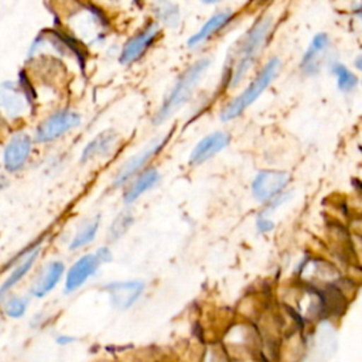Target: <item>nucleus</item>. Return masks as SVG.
Segmentation results:
<instances>
[{"label":"nucleus","instance_id":"4468645a","mask_svg":"<svg viewBox=\"0 0 362 362\" xmlns=\"http://www.w3.org/2000/svg\"><path fill=\"white\" fill-rule=\"evenodd\" d=\"M229 144V134L221 130L212 132L202 137L192 148L189 154V164L199 165L206 160L212 158L215 154L222 151Z\"/></svg>","mask_w":362,"mask_h":362},{"label":"nucleus","instance_id":"0eeeda50","mask_svg":"<svg viewBox=\"0 0 362 362\" xmlns=\"http://www.w3.org/2000/svg\"><path fill=\"white\" fill-rule=\"evenodd\" d=\"M329 45V35L327 33H317L303 54L300 61V71L307 76L317 75L322 69L324 64L328 62Z\"/></svg>","mask_w":362,"mask_h":362},{"label":"nucleus","instance_id":"c756f323","mask_svg":"<svg viewBox=\"0 0 362 362\" xmlns=\"http://www.w3.org/2000/svg\"><path fill=\"white\" fill-rule=\"evenodd\" d=\"M204 4H216V3H219V1H222V0H201Z\"/></svg>","mask_w":362,"mask_h":362},{"label":"nucleus","instance_id":"6ab92c4d","mask_svg":"<svg viewBox=\"0 0 362 362\" xmlns=\"http://www.w3.org/2000/svg\"><path fill=\"white\" fill-rule=\"evenodd\" d=\"M40 255V246L31 249L25 257L14 267V270L8 274V277L4 280V283L0 286V300H3V297L31 270L33 264L35 263L37 257Z\"/></svg>","mask_w":362,"mask_h":362},{"label":"nucleus","instance_id":"f8f14e48","mask_svg":"<svg viewBox=\"0 0 362 362\" xmlns=\"http://www.w3.org/2000/svg\"><path fill=\"white\" fill-rule=\"evenodd\" d=\"M105 290L109 293L112 305L119 311H124L139 300L144 290V283L140 280L113 281L106 284Z\"/></svg>","mask_w":362,"mask_h":362},{"label":"nucleus","instance_id":"20e7f679","mask_svg":"<svg viewBox=\"0 0 362 362\" xmlns=\"http://www.w3.org/2000/svg\"><path fill=\"white\" fill-rule=\"evenodd\" d=\"M68 25L81 41L89 45L103 41L105 23L102 14L92 7H83L71 14L68 18Z\"/></svg>","mask_w":362,"mask_h":362},{"label":"nucleus","instance_id":"7ed1b4c3","mask_svg":"<svg viewBox=\"0 0 362 362\" xmlns=\"http://www.w3.org/2000/svg\"><path fill=\"white\" fill-rule=\"evenodd\" d=\"M281 68V61L279 57H272L259 71V74L252 79V82L233 99H230L219 113L222 122H229L240 116L259 96L270 86L276 75Z\"/></svg>","mask_w":362,"mask_h":362},{"label":"nucleus","instance_id":"f3484780","mask_svg":"<svg viewBox=\"0 0 362 362\" xmlns=\"http://www.w3.org/2000/svg\"><path fill=\"white\" fill-rule=\"evenodd\" d=\"M116 141H117V136L112 130H106V132L98 134L95 139H92L85 146L82 156H81V163H86L96 157H103V156L110 154Z\"/></svg>","mask_w":362,"mask_h":362},{"label":"nucleus","instance_id":"f257e3e1","mask_svg":"<svg viewBox=\"0 0 362 362\" xmlns=\"http://www.w3.org/2000/svg\"><path fill=\"white\" fill-rule=\"evenodd\" d=\"M272 25L273 18L262 16L235 42L225 66V88L228 90L238 88L247 78L267 41Z\"/></svg>","mask_w":362,"mask_h":362},{"label":"nucleus","instance_id":"dca6fc26","mask_svg":"<svg viewBox=\"0 0 362 362\" xmlns=\"http://www.w3.org/2000/svg\"><path fill=\"white\" fill-rule=\"evenodd\" d=\"M64 270H65V264L61 260L49 262L33 283L31 294L35 298L45 297L58 284V281L64 274Z\"/></svg>","mask_w":362,"mask_h":362},{"label":"nucleus","instance_id":"423d86ee","mask_svg":"<svg viewBox=\"0 0 362 362\" xmlns=\"http://www.w3.org/2000/svg\"><path fill=\"white\" fill-rule=\"evenodd\" d=\"M30 109V99L24 88L16 81L0 82V112L8 119L21 117Z\"/></svg>","mask_w":362,"mask_h":362},{"label":"nucleus","instance_id":"1a4fd4ad","mask_svg":"<svg viewBox=\"0 0 362 362\" xmlns=\"http://www.w3.org/2000/svg\"><path fill=\"white\" fill-rule=\"evenodd\" d=\"M158 34H160V25L156 21L147 24L139 34L132 37L123 45V48L119 54L120 64L129 65V64H133L134 61H137L146 52V49L154 42V40L158 37Z\"/></svg>","mask_w":362,"mask_h":362},{"label":"nucleus","instance_id":"a211bd4d","mask_svg":"<svg viewBox=\"0 0 362 362\" xmlns=\"http://www.w3.org/2000/svg\"><path fill=\"white\" fill-rule=\"evenodd\" d=\"M151 13L158 25L175 28L181 23V10L171 0H151Z\"/></svg>","mask_w":362,"mask_h":362},{"label":"nucleus","instance_id":"6e6552de","mask_svg":"<svg viewBox=\"0 0 362 362\" xmlns=\"http://www.w3.org/2000/svg\"><path fill=\"white\" fill-rule=\"evenodd\" d=\"M288 180V174L283 171H260L252 182V194L257 201L269 202L283 191Z\"/></svg>","mask_w":362,"mask_h":362},{"label":"nucleus","instance_id":"2eb2a0df","mask_svg":"<svg viewBox=\"0 0 362 362\" xmlns=\"http://www.w3.org/2000/svg\"><path fill=\"white\" fill-rule=\"evenodd\" d=\"M233 17V11L232 10H219L216 13H214L202 25L198 31H195L192 35L188 37L185 45L189 49H197L198 47H201L204 42H206L215 33H218L219 30H222Z\"/></svg>","mask_w":362,"mask_h":362},{"label":"nucleus","instance_id":"ddd939ff","mask_svg":"<svg viewBox=\"0 0 362 362\" xmlns=\"http://www.w3.org/2000/svg\"><path fill=\"white\" fill-rule=\"evenodd\" d=\"M99 264L100 263L96 259L95 253H88L76 259L66 273L64 293L68 294L78 290L89 277H92L96 273Z\"/></svg>","mask_w":362,"mask_h":362},{"label":"nucleus","instance_id":"bb28decb","mask_svg":"<svg viewBox=\"0 0 362 362\" xmlns=\"http://www.w3.org/2000/svg\"><path fill=\"white\" fill-rule=\"evenodd\" d=\"M75 341V338L74 337H71V335H58L57 338H55V342L59 345V346H66V345H71L72 342Z\"/></svg>","mask_w":362,"mask_h":362},{"label":"nucleus","instance_id":"412c9836","mask_svg":"<svg viewBox=\"0 0 362 362\" xmlns=\"http://www.w3.org/2000/svg\"><path fill=\"white\" fill-rule=\"evenodd\" d=\"M329 71L337 78V86L342 93H351L356 89L359 83V78L355 72H352L349 68H346L341 62H329Z\"/></svg>","mask_w":362,"mask_h":362},{"label":"nucleus","instance_id":"7c9ffc66","mask_svg":"<svg viewBox=\"0 0 362 362\" xmlns=\"http://www.w3.org/2000/svg\"><path fill=\"white\" fill-rule=\"evenodd\" d=\"M1 182H3V180H1V177H0V187H1Z\"/></svg>","mask_w":362,"mask_h":362},{"label":"nucleus","instance_id":"f03ea898","mask_svg":"<svg viewBox=\"0 0 362 362\" xmlns=\"http://www.w3.org/2000/svg\"><path fill=\"white\" fill-rule=\"evenodd\" d=\"M212 59L209 57H202L194 61L188 68L182 71V74L177 78L173 88L168 90L167 96L164 98L161 106L156 112L153 117V123L156 126L168 120L175 112H178L194 95L195 88L201 82V78L211 66Z\"/></svg>","mask_w":362,"mask_h":362},{"label":"nucleus","instance_id":"a878e982","mask_svg":"<svg viewBox=\"0 0 362 362\" xmlns=\"http://www.w3.org/2000/svg\"><path fill=\"white\" fill-rule=\"evenodd\" d=\"M256 226H257L259 232H269V230H272L274 228V223L270 219H267V218L259 216L257 221H256Z\"/></svg>","mask_w":362,"mask_h":362},{"label":"nucleus","instance_id":"39448f33","mask_svg":"<svg viewBox=\"0 0 362 362\" xmlns=\"http://www.w3.org/2000/svg\"><path fill=\"white\" fill-rule=\"evenodd\" d=\"M82 122V117L78 112L62 109L51 116H48L35 130V140L38 143H49L61 137L66 132L78 127Z\"/></svg>","mask_w":362,"mask_h":362},{"label":"nucleus","instance_id":"c85d7f7f","mask_svg":"<svg viewBox=\"0 0 362 362\" xmlns=\"http://www.w3.org/2000/svg\"><path fill=\"white\" fill-rule=\"evenodd\" d=\"M354 66H355V69L356 71H361V74H362V55H358L355 59H354ZM361 85H362V76H361Z\"/></svg>","mask_w":362,"mask_h":362},{"label":"nucleus","instance_id":"393cba45","mask_svg":"<svg viewBox=\"0 0 362 362\" xmlns=\"http://www.w3.org/2000/svg\"><path fill=\"white\" fill-rule=\"evenodd\" d=\"M95 256H96V259L99 260V263H107V262H110L112 260V252H110V249L107 247V246H102V247H99L98 249V252L95 253Z\"/></svg>","mask_w":362,"mask_h":362},{"label":"nucleus","instance_id":"5701e85b","mask_svg":"<svg viewBox=\"0 0 362 362\" xmlns=\"http://www.w3.org/2000/svg\"><path fill=\"white\" fill-rule=\"evenodd\" d=\"M28 307V300L21 296H13L4 301L3 310L7 317L10 318H20L25 314V310Z\"/></svg>","mask_w":362,"mask_h":362},{"label":"nucleus","instance_id":"9b49d317","mask_svg":"<svg viewBox=\"0 0 362 362\" xmlns=\"http://www.w3.org/2000/svg\"><path fill=\"white\" fill-rule=\"evenodd\" d=\"M167 137H156L154 140H151L143 150H140L137 154L132 156L117 171L113 184L116 187L124 184L129 178H132L139 170H141L144 167V164L153 157L156 156L161 147L165 144Z\"/></svg>","mask_w":362,"mask_h":362},{"label":"nucleus","instance_id":"9d476101","mask_svg":"<svg viewBox=\"0 0 362 362\" xmlns=\"http://www.w3.org/2000/svg\"><path fill=\"white\" fill-rule=\"evenodd\" d=\"M31 147H33V141L28 134L17 133L11 136L3 153L4 168L8 173H16L20 168H23L31 154Z\"/></svg>","mask_w":362,"mask_h":362},{"label":"nucleus","instance_id":"aec40b11","mask_svg":"<svg viewBox=\"0 0 362 362\" xmlns=\"http://www.w3.org/2000/svg\"><path fill=\"white\" fill-rule=\"evenodd\" d=\"M158 181H160V173L156 168H148V170L143 171L124 192V202L132 204L140 195H143L146 191L151 189Z\"/></svg>","mask_w":362,"mask_h":362},{"label":"nucleus","instance_id":"4be33fe9","mask_svg":"<svg viewBox=\"0 0 362 362\" xmlns=\"http://www.w3.org/2000/svg\"><path fill=\"white\" fill-rule=\"evenodd\" d=\"M98 229H99V216H93V218L85 221L76 230L75 236L72 238L69 249L76 250V249H81V247L89 245L90 242H93V239L96 238Z\"/></svg>","mask_w":362,"mask_h":362},{"label":"nucleus","instance_id":"b1692460","mask_svg":"<svg viewBox=\"0 0 362 362\" xmlns=\"http://www.w3.org/2000/svg\"><path fill=\"white\" fill-rule=\"evenodd\" d=\"M132 222H133L132 214H130V212H122V214L113 221V223H112V226H110V229H109V238H110L112 240L119 239V238L129 229V226L132 225Z\"/></svg>","mask_w":362,"mask_h":362},{"label":"nucleus","instance_id":"cd10ccee","mask_svg":"<svg viewBox=\"0 0 362 362\" xmlns=\"http://www.w3.org/2000/svg\"><path fill=\"white\" fill-rule=\"evenodd\" d=\"M354 13H355V18H356V21L362 25V1L355 7Z\"/></svg>","mask_w":362,"mask_h":362}]
</instances>
